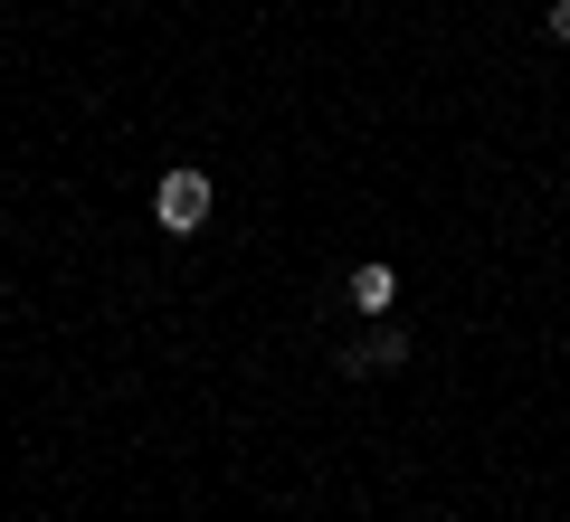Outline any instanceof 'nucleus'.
<instances>
[{"label": "nucleus", "instance_id": "20e7f679", "mask_svg": "<svg viewBox=\"0 0 570 522\" xmlns=\"http://www.w3.org/2000/svg\"><path fill=\"white\" fill-rule=\"evenodd\" d=\"M551 39H561V48H570V0H551Z\"/></svg>", "mask_w": 570, "mask_h": 522}, {"label": "nucleus", "instance_id": "f03ea898", "mask_svg": "<svg viewBox=\"0 0 570 522\" xmlns=\"http://www.w3.org/2000/svg\"><path fill=\"white\" fill-rule=\"evenodd\" d=\"M400 362H409V323H390V314L371 323L362 342H343V371H352V381H371V371H400Z\"/></svg>", "mask_w": 570, "mask_h": 522}, {"label": "nucleus", "instance_id": "7ed1b4c3", "mask_svg": "<svg viewBox=\"0 0 570 522\" xmlns=\"http://www.w3.org/2000/svg\"><path fill=\"white\" fill-rule=\"evenodd\" d=\"M343 295H352V314H362V323L400 314V266H381V257H371V266H352V285H343Z\"/></svg>", "mask_w": 570, "mask_h": 522}, {"label": "nucleus", "instance_id": "f257e3e1", "mask_svg": "<svg viewBox=\"0 0 570 522\" xmlns=\"http://www.w3.org/2000/svg\"><path fill=\"white\" fill-rule=\"evenodd\" d=\"M153 219H163L171 238H200V228H209V171H163V190H153Z\"/></svg>", "mask_w": 570, "mask_h": 522}]
</instances>
